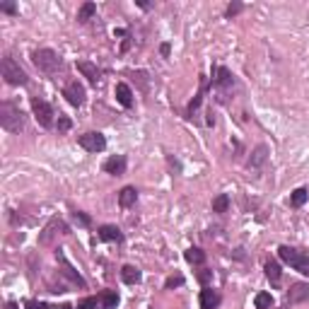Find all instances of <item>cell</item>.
Wrapping results in <instances>:
<instances>
[{"instance_id":"6da1fadb","label":"cell","mask_w":309,"mask_h":309,"mask_svg":"<svg viewBox=\"0 0 309 309\" xmlns=\"http://www.w3.org/2000/svg\"><path fill=\"white\" fill-rule=\"evenodd\" d=\"M0 126L7 133H19L24 128V114L15 102H2L0 104Z\"/></svg>"},{"instance_id":"7a4b0ae2","label":"cell","mask_w":309,"mask_h":309,"mask_svg":"<svg viewBox=\"0 0 309 309\" xmlns=\"http://www.w3.org/2000/svg\"><path fill=\"white\" fill-rule=\"evenodd\" d=\"M0 73H2L7 85H27V82H29L27 73L19 68V63L12 56H2V61H0Z\"/></svg>"},{"instance_id":"3957f363","label":"cell","mask_w":309,"mask_h":309,"mask_svg":"<svg viewBox=\"0 0 309 309\" xmlns=\"http://www.w3.org/2000/svg\"><path fill=\"white\" fill-rule=\"evenodd\" d=\"M32 61H34V65H37L41 73H56L61 65H63V61H61V56L56 54L54 49H37L34 54H32Z\"/></svg>"},{"instance_id":"277c9868","label":"cell","mask_w":309,"mask_h":309,"mask_svg":"<svg viewBox=\"0 0 309 309\" xmlns=\"http://www.w3.org/2000/svg\"><path fill=\"white\" fill-rule=\"evenodd\" d=\"M278 256L285 261V263H290L295 271L305 273V275H309V254H305V251H297V249H292V247H280L278 249Z\"/></svg>"},{"instance_id":"5b68a950","label":"cell","mask_w":309,"mask_h":309,"mask_svg":"<svg viewBox=\"0 0 309 309\" xmlns=\"http://www.w3.org/2000/svg\"><path fill=\"white\" fill-rule=\"evenodd\" d=\"M32 111H34V119L39 121V126H41V128H51V126H54L56 111H54V107H51L49 102H44V99L34 97V99H32Z\"/></svg>"},{"instance_id":"8992f818","label":"cell","mask_w":309,"mask_h":309,"mask_svg":"<svg viewBox=\"0 0 309 309\" xmlns=\"http://www.w3.org/2000/svg\"><path fill=\"white\" fill-rule=\"evenodd\" d=\"M77 143H80V147H82V150H87V152H102V150L107 147V138H104L102 133L92 130V133L80 135V138H77Z\"/></svg>"},{"instance_id":"52a82bcc","label":"cell","mask_w":309,"mask_h":309,"mask_svg":"<svg viewBox=\"0 0 309 309\" xmlns=\"http://www.w3.org/2000/svg\"><path fill=\"white\" fill-rule=\"evenodd\" d=\"M63 97H65V99H68L73 107H80V104L85 102V87H82L77 80H73V82H68V85H65Z\"/></svg>"},{"instance_id":"ba28073f","label":"cell","mask_w":309,"mask_h":309,"mask_svg":"<svg viewBox=\"0 0 309 309\" xmlns=\"http://www.w3.org/2000/svg\"><path fill=\"white\" fill-rule=\"evenodd\" d=\"M213 85L220 87L222 92H227L235 85V75L230 73L227 68H213Z\"/></svg>"},{"instance_id":"9c48e42d","label":"cell","mask_w":309,"mask_h":309,"mask_svg":"<svg viewBox=\"0 0 309 309\" xmlns=\"http://www.w3.org/2000/svg\"><path fill=\"white\" fill-rule=\"evenodd\" d=\"M126 157L124 155H114L109 157L107 162H104V172L107 174H114V177H121V174H126Z\"/></svg>"},{"instance_id":"30bf717a","label":"cell","mask_w":309,"mask_h":309,"mask_svg":"<svg viewBox=\"0 0 309 309\" xmlns=\"http://www.w3.org/2000/svg\"><path fill=\"white\" fill-rule=\"evenodd\" d=\"M305 300H309V285L307 283H295L288 290V305H297V302H305Z\"/></svg>"},{"instance_id":"8fae6325","label":"cell","mask_w":309,"mask_h":309,"mask_svg":"<svg viewBox=\"0 0 309 309\" xmlns=\"http://www.w3.org/2000/svg\"><path fill=\"white\" fill-rule=\"evenodd\" d=\"M56 258H58V261L63 263V273H65V275H68V278H70L73 283H77L80 288H85V280H82V278H80V273H77L73 266L68 263V258H65V254H63V249H56Z\"/></svg>"},{"instance_id":"7c38bea8","label":"cell","mask_w":309,"mask_h":309,"mask_svg":"<svg viewBox=\"0 0 309 309\" xmlns=\"http://www.w3.org/2000/svg\"><path fill=\"white\" fill-rule=\"evenodd\" d=\"M97 235H99L102 242H116V244L124 242V235H121V230H119L116 225H102V227L97 230Z\"/></svg>"},{"instance_id":"4fadbf2b","label":"cell","mask_w":309,"mask_h":309,"mask_svg":"<svg viewBox=\"0 0 309 309\" xmlns=\"http://www.w3.org/2000/svg\"><path fill=\"white\" fill-rule=\"evenodd\" d=\"M220 305V295L213 288L200 290V309H218Z\"/></svg>"},{"instance_id":"5bb4252c","label":"cell","mask_w":309,"mask_h":309,"mask_svg":"<svg viewBox=\"0 0 309 309\" xmlns=\"http://www.w3.org/2000/svg\"><path fill=\"white\" fill-rule=\"evenodd\" d=\"M77 70L85 75L92 85H97V82H99V70H97V65L90 63V61H77Z\"/></svg>"},{"instance_id":"9a60e30c","label":"cell","mask_w":309,"mask_h":309,"mask_svg":"<svg viewBox=\"0 0 309 309\" xmlns=\"http://www.w3.org/2000/svg\"><path fill=\"white\" fill-rule=\"evenodd\" d=\"M116 99H119V104L126 107V109L133 107V92H130V87H128L126 82H119V85H116Z\"/></svg>"},{"instance_id":"2e32d148","label":"cell","mask_w":309,"mask_h":309,"mask_svg":"<svg viewBox=\"0 0 309 309\" xmlns=\"http://www.w3.org/2000/svg\"><path fill=\"white\" fill-rule=\"evenodd\" d=\"M135 200H138V191H135L133 186L121 188V193H119V205H121V208H130V205H135Z\"/></svg>"},{"instance_id":"e0dca14e","label":"cell","mask_w":309,"mask_h":309,"mask_svg":"<svg viewBox=\"0 0 309 309\" xmlns=\"http://www.w3.org/2000/svg\"><path fill=\"white\" fill-rule=\"evenodd\" d=\"M121 278H124V283H128V285H135V283H140V271L135 268V266H124L121 268Z\"/></svg>"},{"instance_id":"ac0fdd59","label":"cell","mask_w":309,"mask_h":309,"mask_svg":"<svg viewBox=\"0 0 309 309\" xmlns=\"http://www.w3.org/2000/svg\"><path fill=\"white\" fill-rule=\"evenodd\" d=\"M99 300H102V307L104 309H116L119 307V292L114 290H104L99 295Z\"/></svg>"},{"instance_id":"d6986e66","label":"cell","mask_w":309,"mask_h":309,"mask_svg":"<svg viewBox=\"0 0 309 309\" xmlns=\"http://www.w3.org/2000/svg\"><path fill=\"white\" fill-rule=\"evenodd\" d=\"M94 12H97V5H94V2H82V5H80V10H77V22H80V24H85L87 19H92Z\"/></svg>"},{"instance_id":"ffe728a7","label":"cell","mask_w":309,"mask_h":309,"mask_svg":"<svg viewBox=\"0 0 309 309\" xmlns=\"http://www.w3.org/2000/svg\"><path fill=\"white\" fill-rule=\"evenodd\" d=\"M203 94H205V77L200 75V87H198V94L188 102V116H193L196 114V109L200 107V102H203Z\"/></svg>"},{"instance_id":"44dd1931","label":"cell","mask_w":309,"mask_h":309,"mask_svg":"<svg viewBox=\"0 0 309 309\" xmlns=\"http://www.w3.org/2000/svg\"><path fill=\"white\" fill-rule=\"evenodd\" d=\"M266 278L271 280L273 285L280 283V266H278V261H266Z\"/></svg>"},{"instance_id":"7402d4cb","label":"cell","mask_w":309,"mask_h":309,"mask_svg":"<svg viewBox=\"0 0 309 309\" xmlns=\"http://www.w3.org/2000/svg\"><path fill=\"white\" fill-rule=\"evenodd\" d=\"M307 198H309L307 188H295V191H292V196H290V205H292V208H302Z\"/></svg>"},{"instance_id":"603a6c76","label":"cell","mask_w":309,"mask_h":309,"mask_svg":"<svg viewBox=\"0 0 309 309\" xmlns=\"http://www.w3.org/2000/svg\"><path fill=\"white\" fill-rule=\"evenodd\" d=\"M230 210V196L227 193H220L213 198V213H227Z\"/></svg>"},{"instance_id":"cb8c5ba5","label":"cell","mask_w":309,"mask_h":309,"mask_svg":"<svg viewBox=\"0 0 309 309\" xmlns=\"http://www.w3.org/2000/svg\"><path fill=\"white\" fill-rule=\"evenodd\" d=\"M184 258H186L188 263H196V266H200V263L205 261V251H200V249H196V247H191V249H186Z\"/></svg>"},{"instance_id":"d4e9b609","label":"cell","mask_w":309,"mask_h":309,"mask_svg":"<svg viewBox=\"0 0 309 309\" xmlns=\"http://www.w3.org/2000/svg\"><path fill=\"white\" fill-rule=\"evenodd\" d=\"M254 305H256V309H271L273 307V295L271 292H258L254 297Z\"/></svg>"},{"instance_id":"484cf974","label":"cell","mask_w":309,"mask_h":309,"mask_svg":"<svg viewBox=\"0 0 309 309\" xmlns=\"http://www.w3.org/2000/svg\"><path fill=\"white\" fill-rule=\"evenodd\" d=\"M266 152H268V147H266V145L256 147L254 155H251V160H249V167H261V164L266 162Z\"/></svg>"},{"instance_id":"4316f807","label":"cell","mask_w":309,"mask_h":309,"mask_svg":"<svg viewBox=\"0 0 309 309\" xmlns=\"http://www.w3.org/2000/svg\"><path fill=\"white\" fill-rule=\"evenodd\" d=\"M24 307H27V309H73L70 305H61V307H54V305H44V302H32V300H29V302H27Z\"/></svg>"},{"instance_id":"83f0119b","label":"cell","mask_w":309,"mask_h":309,"mask_svg":"<svg viewBox=\"0 0 309 309\" xmlns=\"http://www.w3.org/2000/svg\"><path fill=\"white\" fill-rule=\"evenodd\" d=\"M179 285H184V278H182V275H169V278L164 280V288H167V290H172V288H179Z\"/></svg>"},{"instance_id":"f1b7e54d","label":"cell","mask_w":309,"mask_h":309,"mask_svg":"<svg viewBox=\"0 0 309 309\" xmlns=\"http://www.w3.org/2000/svg\"><path fill=\"white\" fill-rule=\"evenodd\" d=\"M70 128H73V121H70L68 116H58V130H61V133H68Z\"/></svg>"},{"instance_id":"f546056e","label":"cell","mask_w":309,"mask_h":309,"mask_svg":"<svg viewBox=\"0 0 309 309\" xmlns=\"http://www.w3.org/2000/svg\"><path fill=\"white\" fill-rule=\"evenodd\" d=\"M77 309H97V297H85L77 302Z\"/></svg>"},{"instance_id":"4dcf8cb0","label":"cell","mask_w":309,"mask_h":309,"mask_svg":"<svg viewBox=\"0 0 309 309\" xmlns=\"http://www.w3.org/2000/svg\"><path fill=\"white\" fill-rule=\"evenodd\" d=\"M73 218L77 220V222H80V225H82V227H90V225H92L90 215H85V213H80V210H75V213H73Z\"/></svg>"},{"instance_id":"1f68e13d","label":"cell","mask_w":309,"mask_h":309,"mask_svg":"<svg viewBox=\"0 0 309 309\" xmlns=\"http://www.w3.org/2000/svg\"><path fill=\"white\" fill-rule=\"evenodd\" d=\"M0 12L15 15V12H17V5H15V2H0Z\"/></svg>"},{"instance_id":"d6a6232c","label":"cell","mask_w":309,"mask_h":309,"mask_svg":"<svg viewBox=\"0 0 309 309\" xmlns=\"http://www.w3.org/2000/svg\"><path fill=\"white\" fill-rule=\"evenodd\" d=\"M239 10H242V2H230L227 5V17H235Z\"/></svg>"},{"instance_id":"836d02e7","label":"cell","mask_w":309,"mask_h":309,"mask_svg":"<svg viewBox=\"0 0 309 309\" xmlns=\"http://www.w3.org/2000/svg\"><path fill=\"white\" fill-rule=\"evenodd\" d=\"M198 280L203 283V285H208V283L213 280V271H200L198 273Z\"/></svg>"},{"instance_id":"e575fe53","label":"cell","mask_w":309,"mask_h":309,"mask_svg":"<svg viewBox=\"0 0 309 309\" xmlns=\"http://www.w3.org/2000/svg\"><path fill=\"white\" fill-rule=\"evenodd\" d=\"M160 54H162V56H169V44H162V46H160Z\"/></svg>"},{"instance_id":"d590c367","label":"cell","mask_w":309,"mask_h":309,"mask_svg":"<svg viewBox=\"0 0 309 309\" xmlns=\"http://www.w3.org/2000/svg\"><path fill=\"white\" fill-rule=\"evenodd\" d=\"M5 309H17V305H15V302H7V305H5Z\"/></svg>"}]
</instances>
